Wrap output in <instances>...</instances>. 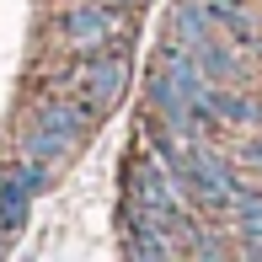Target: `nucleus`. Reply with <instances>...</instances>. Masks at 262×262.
I'll list each match as a JSON object with an SVG mask.
<instances>
[{
    "label": "nucleus",
    "instance_id": "nucleus-3",
    "mask_svg": "<svg viewBox=\"0 0 262 262\" xmlns=\"http://www.w3.org/2000/svg\"><path fill=\"white\" fill-rule=\"evenodd\" d=\"M27 198H32V187H27V177H21V161L0 166V225H6V230H21V225H27Z\"/></svg>",
    "mask_w": 262,
    "mask_h": 262
},
{
    "label": "nucleus",
    "instance_id": "nucleus-4",
    "mask_svg": "<svg viewBox=\"0 0 262 262\" xmlns=\"http://www.w3.org/2000/svg\"><path fill=\"white\" fill-rule=\"evenodd\" d=\"M209 113L220 118L225 128H262V107L252 97H235L230 86H214L209 91Z\"/></svg>",
    "mask_w": 262,
    "mask_h": 262
},
{
    "label": "nucleus",
    "instance_id": "nucleus-2",
    "mask_svg": "<svg viewBox=\"0 0 262 262\" xmlns=\"http://www.w3.org/2000/svg\"><path fill=\"white\" fill-rule=\"evenodd\" d=\"M118 27H123V6L97 0V6H75L70 11V16L59 21V38H64L70 49H102Z\"/></svg>",
    "mask_w": 262,
    "mask_h": 262
},
{
    "label": "nucleus",
    "instance_id": "nucleus-5",
    "mask_svg": "<svg viewBox=\"0 0 262 262\" xmlns=\"http://www.w3.org/2000/svg\"><path fill=\"white\" fill-rule=\"evenodd\" d=\"M38 123H43V128H54V134H64V139H75V145H80V134H86L91 113H86L80 102H43V107H38Z\"/></svg>",
    "mask_w": 262,
    "mask_h": 262
},
{
    "label": "nucleus",
    "instance_id": "nucleus-6",
    "mask_svg": "<svg viewBox=\"0 0 262 262\" xmlns=\"http://www.w3.org/2000/svg\"><path fill=\"white\" fill-rule=\"evenodd\" d=\"M27 156H38V161H64L70 150H75V139H64V134H54V128H43V123H32V134H27Z\"/></svg>",
    "mask_w": 262,
    "mask_h": 262
},
{
    "label": "nucleus",
    "instance_id": "nucleus-1",
    "mask_svg": "<svg viewBox=\"0 0 262 262\" xmlns=\"http://www.w3.org/2000/svg\"><path fill=\"white\" fill-rule=\"evenodd\" d=\"M75 91H80V107H86L91 118L107 113L118 97H123L128 86V54L123 49H86V59L75 64Z\"/></svg>",
    "mask_w": 262,
    "mask_h": 262
},
{
    "label": "nucleus",
    "instance_id": "nucleus-7",
    "mask_svg": "<svg viewBox=\"0 0 262 262\" xmlns=\"http://www.w3.org/2000/svg\"><path fill=\"white\" fill-rule=\"evenodd\" d=\"M230 161L241 166V171H252V182L262 187V139H246V145H235V150H230Z\"/></svg>",
    "mask_w": 262,
    "mask_h": 262
},
{
    "label": "nucleus",
    "instance_id": "nucleus-8",
    "mask_svg": "<svg viewBox=\"0 0 262 262\" xmlns=\"http://www.w3.org/2000/svg\"><path fill=\"white\" fill-rule=\"evenodd\" d=\"M113 6H139V0H113Z\"/></svg>",
    "mask_w": 262,
    "mask_h": 262
}]
</instances>
